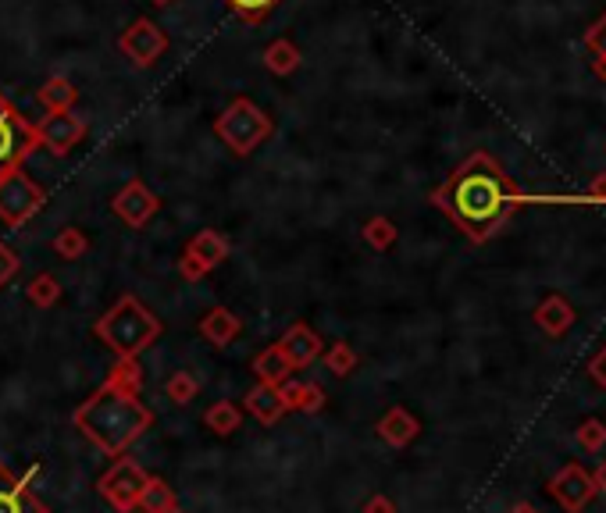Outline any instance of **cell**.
Masks as SVG:
<instances>
[{
  "label": "cell",
  "mask_w": 606,
  "mask_h": 513,
  "mask_svg": "<svg viewBox=\"0 0 606 513\" xmlns=\"http://www.w3.org/2000/svg\"><path fill=\"white\" fill-rule=\"evenodd\" d=\"M521 200L525 196L517 193L514 182L507 179V171L489 154L467 157L446 179V186L435 193V204L443 207L457 221L460 232L467 239H475V243H485L510 218V211Z\"/></svg>",
  "instance_id": "6da1fadb"
},
{
  "label": "cell",
  "mask_w": 606,
  "mask_h": 513,
  "mask_svg": "<svg viewBox=\"0 0 606 513\" xmlns=\"http://www.w3.org/2000/svg\"><path fill=\"white\" fill-rule=\"evenodd\" d=\"M79 424L82 432L90 435L93 442H100L107 453H122L150 424V410H143L140 403H136L129 392L118 389L115 382L107 385L104 392H97V396L79 410Z\"/></svg>",
  "instance_id": "7a4b0ae2"
},
{
  "label": "cell",
  "mask_w": 606,
  "mask_h": 513,
  "mask_svg": "<svg viewBox=\"0 0 606 513\" xmlns=\"http://www.w3.org/2000/svg\"><path fill=\"white\" fill-rule=\"evenodd\" d=\"M157 332H161V321H157L147 307H140L132 296H122V300L107 310L97 325L100 339H104L111 350L122 353V357H129V353L150 346V342L157 339Z\"/></svg>",
  "instance_id": "3957f363"
},
{
  "label": "cell",
  "mask_w": 606,
  "mask_h": 513,
  "mask_svg": "<svg viewBox=\"0 0 606 513\" xmlns=\"http://www.w3.org/2000/svg\"><path fill=\"white\" fill-rule=\"evenodd\" d=\"M271 129H275V125H271V114L264 111V107H257L250 97L232 100V104L214 118V132H218V139H222L225 147L239 157H246L250 150L261 147L264 139L271 136Z\"/></svg>",
  "instance_id": "277c9868"
},
{
  "label": "cell",
  "mask_w": 606,
  "mask_h": 513,
  "mask_svg": "<svg viewBox=\"0 0 606 513\" xmlns=\"http://www.w3.org/2000/svg\"><path fill=\"white\" fill-rule=\"evenodd\" d=\"M36 143H40L36 125L25 114H18V107L0 93V179L22 168V161L33 154Z\"/></svg>",
  "instance_id": "5b68a950"
},
{
  "label": "cell",
  "mask_w": 606,
  "mask_h": 513,
  "mask_svg": "<svg viewBox=\"0 0 606 513\" xmlns=\"http://www.w3.org/2000/svg\"><path fill=\"white\" fill-rule=\"evenodd\" d=\"M43 200H47V193L22 168L0 179V218L8 225H25L43 207Z\"/></svg>",
  "instance_id": "8992f818"
},
{
  "label": "cell",
  "mask_w": 606,
  "mask_h": 513,
  "mask_svg": "<svg viewBox=\"0 0 606 513\" xmlns=\"http://www.w3.org/2000/svg\"><path fill=\"white\" fill-rule=\"evenodd\" d=\"M118 50L129 57L136 68H150L161 61V54L168 50V36L154 18H132L129 29L118 36Z\"/></svg>",
  "instance_id": "52a82bcc"
},
{
  "label": "cell",
  "mask_w": 606,
  "mask_h": 513,
  "mask_svg": "<svg viewBox=\"0 0 606 513\" xmlns=\"http://www.w3.org/2000/svg\"><path fill=\"white\" fill-rule=\"evenodd\" d=\"M549 496L557 499L567 513H582L596 499V481L582 464H567L549 481Z\"/></svg>",
  "instance_id": "ba28073f"
},
{
  "label": "cell",
  "mask_w": 606,
  "mask_h": 513,
  "mask_svg": "<svg viewBox=\"0 0 606 513\" xmlns=\"http://www.w3.org/2000/svg\"><path fill=\"white\" fill-rule=\"evenodd\" d=\"M82 132H86V122H82L75 111H47V118L36 125V139L58 157L68 154V150L79 143Z\"/></svg>",
  "instance_id": "9c48e42d"
},
{
  "label": "cell",
  "mask_w": 606,
  "mask_h": 513,
  "mask_svg": "<svg viewBox=\"0 0 606 513\" xmlns=\"http://www.w3.org/2000/svg\"><path fill=\"white\" fill-rule=\"evenodd\" d=\"M225 257H229V239L222 232H214V228H204L200 236L189 239L186 257H182V275L197 278L204 271H211L214 264H222Z\"/></svg>",
  "instance_id": "30bf717a"
},
{
  "label": "cell",
  "mask_w": 606,
  "mask_h": 513,
  "mask_svg": "<svg viewBox=\"0 0 606 513\" xmlns=\"http://www.w3.org/2000/svg\"><path fill=\"white\" fill-rule=\"evenodd\" d=\"M157 207H161V200H157V196L150 193L143 182H129V186L115 196V214L132 228L147 225V221L157 214Z\"/></svg>",
  "instance_id": "8fae6325"
},
{
  "label": "cell",
  "mask_w": 606,
  "mask_h": 513,
  "mask_svg": "<svg viewBox=\"0 0 606 513\" xmlns=\"http://www.w3.org/2000/svg\"><path fill=\"white\" fill-rule=\"evenodd\" d=\"M143 485H147V481H143L140 474H136V467L118 464V471L107 474L104 485H100V489H104V496L111 499V503H115V506L129 510V506L143 496Z\"/></svg>",
  "instance_id": "7c38bea8"
},
{
  "label": "cell",
  "mask_w": 606,
  "mask_h": 513,
  "mask_svg": "<svg viewBox=\"0 0 606 513\" xmlns=\"http://www.w3.org/2000/svg\"><path fill=\"white\" fill-rule=\"evenodd\" d=\"M0 513H47V506L29 492V485L18 478H11L0 467Z\"/></svg>",
  "instance_id": "4fadbf2b"
},
{
  "label": "cell",
  "mask_w": 606,
  "mask_h": 513,
  "mask_svg": "<svg viewBox=\"0 0 606 513\" xmlns=\"http://www.w3.org/2000/svg\"><path fill=\"white\" fill-rule=\"evenodd\" d=\"M574 307L571 303L564 300L560 293H549L546 300L535 307V321H539V328L546 335H564V332H571V325H574Z\"/></svg>",
  "instance_id": "5bb4252c"
},
{
  "label": "cell",
  "mask_w": 606,
  "mask_h": 513,
  "mask_svg": "<svg viewBox=\"0 0 606 513\" xmlns=\"http://www.w3.org/2000/svg\"><path fill=\"white\" fill-rule=\"evenodd\" d=\"M300 61H303V54H300V47H296L289 36H279V40H271L268 47H264V68H268L271 75H293L296 68H300Z\"/></svg>",
  "instance_id": "9a60e30c"
},
{
  "label": "cell",
  "mask_w": 606,
  "mask_h": 513,
  "mask_svg": "<svg viewBox=\"0 0 606 513\" xmlns=\"http://www.w3.org/2000/svg\"><path fill=\"white\" fill-rule=\"evenodd\" d=\"M279 350H282V357L289 360V367H293V364H307L311 357H318L321 339L311 332V328L296 325V328H289L286 339L279 342Z\"/></svg>",
  "instance_id": "2e32d148"
},
{
  "label": "cell",
  "mask_w": 606,
  "mask_h": 513,
  "mask_svg": "<svg viewBox=\"0 0 606 513\" xmlns=\"http://www.w3.org/2000/svg\"><path fill=\"white\" fill-rule=\"evenodd\" d=\"M75 97H79V90H75L68 79H61V75H54L40 90V104L47 107V111H72Z\"/></svg>",
  "instance_id": "e0dca14e"
},
{
  "label": "cell",
  "mask_w": 606,
  "mask_h": 513,
  "mask_svg": "<svg viewBox=\"0 0 606 513\" xmlns=\"http://www.w3.org/2000/svg\"><path fill=\"white\" fill-rule=\"evenodd\" d=\"M200 332H204L207 339L214 342V346H225V342H229L232 335L239 332V321L232 318V314H229L225 307H214L211 314L204 318V325H200Z\"/></svg>",
  "instance_id": "ac0fdd59"
},
{
  "label": "cell",
  "mask_w": 606,
  "mask_h": 513,
  "mask_svg": "<svg viewBox=\"0 0 606 513\" xmlns=\"http://www.w3.org/2000/svg\"><path fill=\"white\" fill-rule=\"evenodd\" d=\"M382 435L393 442V446H407V442L418 435V421L410 414H403V410H393V414L382 421Z\"/></svg>",
  "instance_id": "d6986e66"
},
{
  "label": "cell",
  "mask_w": 606,
  "mask_h": 513,
  "mask_svg": "<svg viewBox=\"0 0 606 513\" xmlns=\"http://www.w3.org/2000/svg\"><path fill=\"white\" fill-rule=\"evenodd\" d=\"M225 4H229V8L236 11L243 22H250V25L264 22L271 11L279 8V0H225Z\"/></svg>",
  "instance_id": "ffe728a7"
},
{
  "label": "cell",
  "mask_w": 606,
  "mask_h": 513,
  "mask_svg": "<svg viewBox=\"0 0 606 513\" xmlns=\"http://www.w3.org/2000/svg\"><path fill=\"white\" fill-rule=\"evenodd\" d=\"M574 435H578V446H582L585 453H603V449H606V424L599 421V417L582 421Z\"/></svg>",
  "instance_id": "44dd1931"
},
{
  "label": "cell",
  "mask_w": 606,
  "mask_h": 513,
  "mask_svg": "<svg viewBox=\"0 0 606 513\" xmlns=\"http://www.w3.org/2000/svg\"><path fill=\"white\" fill-rule=\"evenodd\" d=\"M364 239H368L375 250H389V246L396 243V228L389 218H371L368 225H364Z\"/></svg>",
  "instance_id": "7402d4cb"
},
{
  "label": "cell",
  "mask_w": 606,
  "mask_h": 513,
  "mask_svg": "<svg viewBox=\"0 0 606 513\" xmlns=\"http://www.w3.org/2000/svg\"><path fill=\"white\" fill-rule=\"evenodd\" d=\"M54 250H58L65 261H79L82 253H86V236H82L79 228H65V232L54 239Z\"/></svg>",
  "instance_id": "603a6c76"
},
{
  "label": "cell",
  "mask_w": 606,
  "mask_h": 513,
  "mask_svg": "<svg viewBox=\"0 0 606 513\" xmlns=\"http://www.w3.org/2000/svg\"><path fill=\"white\" fill-rule=\"evenodd\" d=\"M58 293H61V285L54 282V275H40L33 285H29V300L40 303V307H50V303L58 300Z\"/></svg>",
  "instance_id": "cb8c5ba5"
},
{
  "label": "cell",
  "mask_w": 606,
  "mask_h": 513,
  "mask_svg": "<svg viewBox=\"0 0 606 513\" xmlns=\"http://www.w3.org/2000/svg\"><path fill=\"white\" fill-rule=\"evenodd\" d=\"M257 375H264V378H282L289 371V360L282 357V350L275 346V350H268L264 357H257Z\"/></svg>",
  "instance_id": "d4e9b609"
},
{
  "label": "cell",
  "mask_w": 606,
  "mask_h": 513,
  "mask_svg": "<svg viewBox=\"0 0 606 513\" xmlns=\"http://www.w3.org/2000/svg\"><path fill=\"white\" fill-rule=\"evenodd\" d=\"M250 410H254V414H264V417H275L282 410V399L271 389H257V392H250Z\"/></svg>",
  "instance_id": "484cf974"
},
{
  "label": "cell",
  "mask_w": 606,
  "mask_h": 513,
  "mask_svg": "<svg viewBox=\"0 0 606 513\" xmlns=\"http://www.w3.org/2000/svg\"><path fill=\"white\" fill-rule=\"evenodd\" d=\"M585 43H589V50L599 57V61H606V15L599 18V22L589 29V36H585Z\"/></svg>",
  "instance_id": "4316f807"
},
{
  "label": "cell",
  "mask_w": 606,
  "mask_h": 513,
  "mask_svg": "<svg viewBox=\"0 0 606 513\" xmlns=\"http://www.w3.org/2000/svg\"><path fill=\"white\" fill-rule=\"evenodd\" d=\"M18 275V253L8 243H0V285Z\"/></svg>",
  "instance_id": "83f0119b"
},
{
  "label": "cell",
  "mask_w": 606,
  "mask_h": 513,
  "mask_svg": "<svg viewBox=\"0 0 606 513\" xmlns=\"http://www.w3.org/2000/svg\"><path fill=\"white\" fill-rule=\"evenodd\" d=\"M589 375H592V382H596L599 389H606V346L589 360Z\"/></svg>",
  "instance_id": "f1b7e54d"
},
{
  "label": "cell",
  "mask_w": 606,
  "mask_h": 513,
  "mask_svg": "<svg viewBox=\"0 0 606 513\" xmlns=\"http://www.w3.org/2000/svg\"><path fill=\"white\" fill-rule=\"evenodd\" d=\"M350 364H353V353L346 350V346H339V350L332 353V367H336V375H343V371H346Z\"/></svg>",
  "instance_id": "f546056e"
},
{
  "label": "cell",
  "mask_w": 606,
  "mask_h": 513,
  "mask_svg": "<svg viewBox=\"0 0 606 513\" xmlns=\"http://www.w3.org/2000/svg\"><path fill=\"white\" fill-rule=\"evenodd\" d=\"M589 196L596 200V204H606V175H596V179H592Z\"/></svg>",
  "instance_id": "4dcf8cb0"
},
{
  "label": "cell",
  "mask_w": 606,
  "mask_h": 513,
  "mask_svg": "<svg viewBox=\"0 0 606 513\" xmlns=\"http://www.w3.org/2000/svg\"><path fill=\"white\" fill-rule=\"evenodd\" d=\"M592 481H596V492H606V460L599 464V471L592 474Z\"/></svg>",
  "instance_id": "1f68e13d"
},
{
  "label": "cell",
  "mask_w": 606,
  "mask_h": 513,
  "mask_svg": "<svg viewBox=\"0 0 606 513\" xmlns=\"http://www.w3.org/2000/svg\"><path fill=\"white\" fill-rule=\"evenodd\" d=\"M368 513H393V506L385 503V499H375V503H368Z\"/></svg>",
  "instance_id": "d6a6232c"
},
{
  "label": "cell",
  "mask_w": 606,
  "mask_h": 513,
  "mask_svg": "<svg viewBox=\"0 0 606 513\" xmlns=\"http://www.w3.org/2000/svg\"><path fill=\"white\" fill-rule=\"evenodd\" d=\"M510 513H539V510H535L532 503H514V510H510Z\"/></svg>",
  "instance_id": "836d02e7"
},
{
  "label": "cell",
  "mask_w": 606,
  "mask_h": 513,
  "mask_svg": "<svg viewBox=\"0 0 606 513\" xmlns=\"http://www.w3.org/2000/svg\"><path fill=\"white\" fill-rule=\"evenodd\" d=\"M150 4H154V8H172L175 0H150Z\"/></svg>",
  "instance_id": "e575fe53"
}]
</instances>
